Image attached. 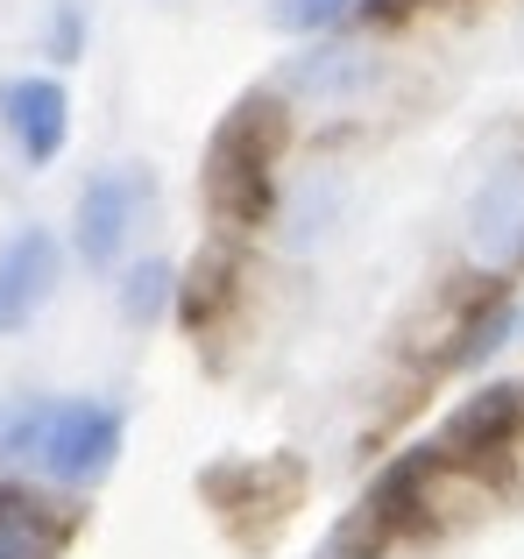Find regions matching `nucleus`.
Instances as JSON below:
<instances>
[{
	"instance_id": "obj_2",
	"label": "nucleus",
	"mask_w": 524,
	"mask_h": 559,
	"mask_svg": "<svg viewBox=\"0 0 524 559\" xmlns=\"http://www.w3.org/2000/svg\"><path fill=\"white\" fill-rule=\"evenodd\" d=\"M276 150H284V114H276L270 93H249L221 121V135H213V156H206L213 205L235 213V219H255L262 205L276 199V178H270Z\"/></svg>"
},
{
	"instance_id": "obj_6",
	"label": "nucleus",
	"mask_w": 524,
	"mask_h": 559,
	"mask_svg": "<svg viewBox=\"0 0 524 559\" xmlns=\"http://www.w3.org/2000/svg\"><path fill=\"white\" fill-rule=\"evenodd\" d=\"M64 284V248L50 227H14L0 241V333H22Z\"/></svg>"
},
{
	"instance_id": "obj_7",
	"label": "nucleus",
	"mask_w": 524,
	"mask_h": 559,
	"mask_svg": "<svg viewBox=\"0 0 524 559\" xmlns=\"http://www.w3.org/2000/svg\"><path fill=\"white\" fill-rule=\"evenodd\" d=\"M376 79V57L361 50V43H326V50L298 57V71H290V93L319 99V107H347V99H361Z\"/></svg>"
},
{
	"instance_id": "obj_8",
	"label": "nucleus",
	"mask_w": 524,
	"mask_h": 559,
	"mask_svg": "<svg viewBox=\"0 0 524 559\" xmlns=\"http://www.w3.org/2000/svg\"><path fill=\"white\" fill-rule=\"evenodd\" d=\"M114 298H121L128 326H156V319L178 305V270H170V262H135V270L114 284Z\"/></svg>"
},
{
	"instance_id": "obj_3",
	"label": "nucleus",
	"mask_w": 524,
	"mask_h": 559,
	"mask_svg": "<svg viewBox=\"0 0 524 559\" xmlns=\"http://www.w3.org/2000/svg\"><path fill=\"white\" fill-rule=\"evenodd\" d=\"M150 199H156V178L142 164L99 170V178L79 191V205H71V248H79L85 270H114V262L135 248Z\"/></svg>"
},
{
	"instance_id": "obj_1",
	"label": "nucleus",
	"mask_w": 524,
	"mask_h": 559,
	"mask_svg": "<svg viewBox=\"0 0 524 559\" xmlns=\"http://www.w3.org/2000/svg\"><path fill=\"white\" fill-rule=\"evenodd\" d=\"M121 411L99 396H8L0 404V461H28L57 489H93L121 461Z\"/></svg>"
},
{
	"instance_id": "obj_5",
	"label": "nucleus",
	"mask_w": 524,
	"mask_h": 559,
	"mask_svg": "<svg viewBox=\"0 0 524 559\" xmlns=\"http://www.w3.org/2000/svg\"><path fill=\"white\" fill-rule=\"evenodd\" d=\"M0 128L22 150L28 170H50L71 142V93L43 71H22V79H0Z\"/></svg>"
},
{
	"instance_id": "obj_10",
	"label": "nucleus",
	"mask_w": 524,
	"mask_h": 559,
	"mask_svg": "<svg viewBox=\"0 0 524 559\" xmlns=\"http://www.w3.org/2000/svg\"><path fill=\"white\" fill-rule=\"evenodd\" d=\"M361 0H276V28H333Z\"/></svg>"
},
{
	"instance_id": "obj_4",
	"label": "nucleus",
	"mask_w": 524,
	"mask_h": 559,
	"mask_svg": "<svg viewBox=\"0 0 524 559\" xmlns=\"http://www.w3.org/2000/svg\"><path fill=\"white\" fill-rule=\"evenodd\" d=\"M461 248L483 276H517L524 270V164L489 170V185L468 199Z\"/></svg>"
},
{
	"instance_id": "obj_9",
	"label": "nucleus",
	"mask_w": 524,
	"mask_h": 559,
	"mask_svg": "<svg viewBox=\"0 0 524 559\" xmlns=\"http://www.w3.org/2000/svg\"><path fill=\"white\" fill-rule=\"evenodd\" d=\"M0 559H50V524H43L28 503L0 510Z\"/></svg>"
}]
</instances>
